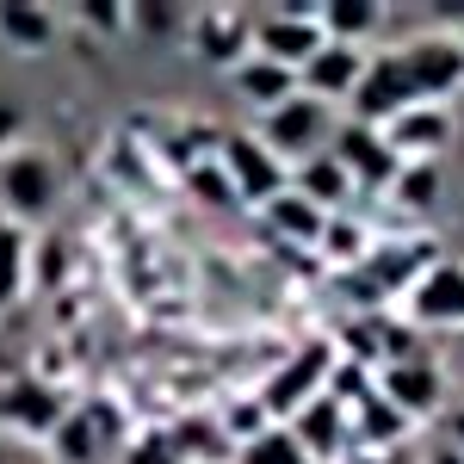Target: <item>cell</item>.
I'll return each mask as SVG.
<instances>
[{"label": "cell", "instance_id": "1", "mask_svg": "<svg viewBox=\"0 0 464 464\" xmlns=\"http://www.w3.org/2000/svg\"><path fill=\"white\" fill-rule=\"evenodd\" d=\"M63 205V168L44 143H19L13 155H0V217L19 223V229H37L50 223Z\"/></svg>", "mask_w": 464, "mask_h": 464}, {"label": "cell", "instance_id": "2", "mask_svg": "<svg viewBox=\"0 0 464 464\" xmlns=\"http://www.w3.org/2000/svg\"><path fill=\"white\" fill-rule=\"evenodd\" d=\"M334 365H341L334 334H316V341L291 347V353L273 365V378L254 391V396H260V409H266V421H273V428H285L304 402H316V396L328 391V378H334Z\"/></svg>", "mask_w": 464, "mask_h": 464}, {"label": "cell", "instance_id": "3", "mask_svg": "<svg viewBox=\"0 0 464 464\" xmlns=\"http://www.w3.org/2000/svg\"><path fill=\"white\" fill-rule=\"evenodd\" d=\"M334 130H341V111L322 106V100H310V93H291V100H279L273 111H260V124H254V137L273 149L285 168H297V161L322 155V149L334 143Z\"/></svg>", "mask_w": 464, "mask_h": 464}, {"label": "cell", "instance_id": "4", "mask_svg": "<svg viewBox=\"0 0 464 464\" xmlns=\"http://www.w3.org/2000/svg\"><path fill=\"white\" fill-rule=\"evenodd\" d=\"M124 440H130V421L106 396H81V402H69V415L56 421V433L44 446H50L56 464H111Z\"/></svg>", "mask_w": 464, "mask_h": 464}, {"label": "cell", "instance_id": "5", "mask_svg": "<svg viewBox=\"0 0 464 464\" xmlns=\"http://www.w3.org/2000/svg\"><path fill=\"white\" fill-rule=\"evenodd\" d=\"M217 168H223V179H229V192H236V205H242V211L273 205V198L291 186V168L260 143L254 130H229V137L217 143Z\"/></svg>", "mask_w": 464, "mask_h": 464}, {"label": "cell", "instance_id": "6", "mask_svg": "<svg viewBox=\"0 0 464 464\" xmlns=\"http://www.w3.org/2000/svg\"><path fill=\"white\" fill-rule=\"evenodd\" d=\"M322 44V6L316 0H285V6H266V13H254V56H266V63H279V69H304L310 56H316Z\"/></svg>", "mask_w": 464, "mask_h": 464}, {"label": "cell", "instance_id": "7", "mask_svg": "<svg viewBox=\"0 0 464 464\" xmlns=\"http://www.w3.org/2000/svg\"><path fill=\"white\" fill-rule=\"evenodd\" d=\"M372 391L384 396L409 428H421V421H433V415H446V365L428 359V353L391 359V365L372 372Z\"/></svg>", "mask_w": 464, "mask_h": 464}, {"label": "cell", "instance_id": "8", "mask_svg": "<svg viewBox=\"0 0 464 464\" xmlns=\"http://www.w3.org/2000/svg\"><path fill=\"white\" fill-rule=\"evenodd\" d=\"M396 316L409 322L415 334H421V328H428V334L433 328L464 334V260H446V254H440L428 273L402 291V310H396Z\"/></svg>", "mask_w": 464, "mask_h": 464}, {"label": "cell", "instance_id": "9", "mask_svg": "<svg viewBox=\"0 0 464 464\" xmlns=\"http://www.w3.org/2000/svg\"><path fill=\"white\" fill-rule=\"evenodd\" d=\"M402 63H409V81L421 93V106H452L464 93V37L452 32H421L409 44H396Z\"/></svg>", "mask_w": 464, "mask_h": 464}, {"label": "cell", "instance_id": "10", "mask_svg": "<svg viewBox=\"0 0 464 464\" xmlns=\"http://www.w3.org/2000/svg\"><path fill=\"white\" fill-rule=\"evenodd\" d=\"M285 428H291V440L310 452V464H341V459H353V452H359V446H353V415H347L341 396H328V391H322L316 402H304Z\"/></svg>", "mask_w": 464, "mask_h": 464}, {"label": "cell", "instance_id": "11", "mask_svg": "<svg viewBox=\"0 0 464 464\" xmlns=\"http://www.w3.org/2000/svg\"><path fill=\"white\" fill-rule=\"evenodd\" d=\"M378 137L391 143L396 161H440L446 149L459 143V111L452 106H409V111H396Z\"/></svg>", "mask_w": 464, "mask_h": 464}, {"label": "cell", "instance_id": "12", "mask_svg": "<svg viewBox=\"0 0 464 464\" xmlns=\"http://www.w3.org/2000/svg\"><path fill=\"white\" fill-rule=\"evenodd\" d=\"M328 155H334V161L353 174L359 192H391L396 174H402V161L391 155V143H384L372 124H353V118H341V130H334Z\"/></svg>", "mask_w": 464, "mask_h": 464}, {"label": "cell", "instance_id": "13", "mask_svg": "<svg viewBox=\"0 0 464 464\" xmlns=\"http://www.w3.org/2000/svg\"><path fill=\"white\" fill-rule=\"evenodd\" d=\"M186 37H192V56L211 63V69H236L242 56H254V13H236V6H205L186 19Z\"/></svg>", "mask_w": 464, "mask_h": 464}, {"label": "cell", "instance_id": "14", "mask_svg": "<svg viewBox=\"0 0 464 464\" xmlns=\"http://www.w3.org/2000/svg\"><path fill=\"white\" fill-rule=\"evenodd\" d=\"M365 56H372V50H359V44H322L316 56L297 69V93H310V100H322V106L347 111L359 74H365Z\"/></svg>", "mask_w": 464, "mask_h": 464}, {"label": "cell", "instance_id": "15", "mask_svg": "<svg viewBox=\"0 0 464 464\" xmlns=\"http://www.w3.org/2000/svg\"><path fill=\"white\" fill-rule=\"evenodd\" d=\"M63 415H69V402L50 378H19V384L0 391V421L13 433H25V440H50Z\"/></svg>", "mask_w": 464, "mask_h": 464}, {"label": "cell", "instance_id": "16", "mask_svg": "<svg viewBox=\"0 0 464 464\" xmlns=\"http://www.w3.org/2000/svg\"><path fill=\"white\" fill-rule=\"evenodd\" d=\"M291 192H297V198H310V205H316V211H328V217H341V211H353V205H359L353 174H347L328 149L291 168Z\"/></svg>", "mask_w": 464, "mask_h": 464}, {"label": "cell", "instance_id": "17", "mask_svg": "<svg viewBox=\"0 0 464 464\" xmlns=\"http://www.w3.org/2000/svg\"><path fill=\"white\" fill-rule=\"evenodd\" d=\"M56 44V13L50 6H0V50L6 56H44Z\"/></svg>", "mask_w": 464, "mask_h": 464}, {"label": "cell", "instance_id": "18", "mask_svg": "<svg viewBox=\"0 0 464 464\" xmlns=\"http://www.w3.org/2000/svg\"><path fill=\"white\" fill-rule=\"evenodd\" d=\"M229 87H236L254 111H273L279 100H291V93H297V74L279 69V63H266V56H242V63L229 69Z\"/></svg>", "mask_w": 464, "mask_h": 464}, {"label": "cell", "instance_id": "19", "mask_svg": "<svg viewBox=\"0 0 464 464\" xmlns=\"http://www.w3.org/2000/svg\"><path fill=\"white\" fill-rule=\"evenodd\" d=\"M378 248L372 242V223L359 211H341V217H328L322 223V242H316V254L334 266V273H353V266H365V254Z\"/></svg>", "mask_w": 464, "mask_h": 464}, {"label": "cell", "instance_id": "20", "mask_svg": "<svg viewBox=\"0 0 464 464\" xmlns=\"http://www.w3.org/2000/svg\"><path fill=\"white\" fill-rule=\"evenodd\" d=\"M378 32H384V6H372V0H328L322 6V37L328 44L378 50Z\"/></svg>", "mask_w": 464, "mask_h": 464}, {"label": "cell", "instance_id": "21", "mask_svg": "<svg viewBox=\"0 0 464 464\" xmlns=\"http://www.w3.org/2000/svg\"><path fill=\"white\" fill-rule=\"evenodd\" d=\"M25 291H32V229L0 217V316L19 310Z\"/></svg>", "mask_w": 464, "mask_h": 464}, {"label": "cell", "instance_id": "22", "mask_svg": "<svg viewBox=\"0 0 464 464\" xmlns=\"http://www.w3.org/2000/svg\"><path fill=\"white\" fill-rule=\"evenodd\" d=\"M260 223L279 236V242H297V248H316L322 242V223H328V211H316L310 198H297V192H279L273 205H260Z\"/></svg>", "mask_w": 464, "mask_h": 464}, {"label": "cell", "instance_id": "23", "mask_svg": "<svg viewBox=\"0 0 464 464\" xmlns=\"http://www.w3.org/2000/svg\"><path fill=\"white\" fill-rule=\"evenodd\" d=\"M168 433H174V446H179V459H186V464H229V459H236V440L223 433L217 415H179Z\"/></svg>", "mask_w": 464, "mask_h": 464}, {"label": "cell", "instance_id": "24", "mask_svg": "<svg viewBox=\"0 0 464 464\" xmlns=\"http://www.w3.org/2000/svg\"><path fill=\"white\" fill-rule=\"evenodd\" d=\"M384 198L409 217H428L433 205L446 198V168H440V161H402V174H396V186Z\"/></svg>", "mask_w": 464, "mask_h": 464}, {"label": "cell", "instance_id": "25", "mask_svg": "<svg viewBox=\"0 0 464 464\" xmlns=\"http://www.w3.org/2000/svg\"><path fill=\"white\" fill-rule=\"evenodd\" d=\"M229 464H310V452L291 440V428H266V433H254L248 446H236Z\"/></svg>", "mask_w": 464, "mask_h": 464}, {"label": "cell", "instance_id": "26", "mask_svg": "<svg viewBox=\"0 0 464 464\" xmlns=\"http://www.w3.org/2000/svg\"><path fill=\"white\" fill-rule=\"evenodd\" d=\"M69 248L63 236H32V291H63L69 285Z\"/></svg>", "mask_w": 464, "mask_h": 464}, {"label": "cell", "instance_id": "27", "mask_svg": "<svg viewBox=\"0 0 464 464\" xmlns=\"http://www.w3.org/2000/svg\"><path fill=\"white\" fill-rule=\"evenodd\" d=\"M111 464H186V459H179V446H174L168 428H137L124 446H118Z\"/></svg>", "mask_w": 464, "mask_h": 464}, {"label": "cell", "instance_id": "28", "mask_svg": "<svg viewBox=\"0 0 464 464\" xmlns=\"http://www.w3.org/2000/svg\"><path fill=\"white\" fill-rule=\"evenodd\" d=\"M186 192H192V198H205L211 211H242V205H236V192H229V179H223V168H217V155H205L198 168H186Z\"/></svg>", "mask_w": 464, "mask_h": 464}, {"label": "cell", "instance_id": "29", "mask_svg": "<svg viewBox=\"0 0 464 464\" xmlns=\"http://www.w3.org/2000/svg\"><path fill=\"white\" fill-rule=\"evenodd\" d=\"M217 421H223V433H229L236 446H248L254 433L273 428V421H266V409H260V396H236V402H223V409H217Z\"/></svg>", "mask_w": 464, "mask_h": 464}, {"label": "cell", "instance_id": "30", "mask_svg": "<svg viewBox=\"0 0 464 464\" xmlns=\"http://www.w3.org/2000/svg\"><path fill=\"white\" fill-rule=\"evenodd\" d=\"M74 19H81L87 32H100V37H124L130 32V6H118V0H81Z\"/></svg>", "mask_w": 464, "mask_h": 464}, {"label": "cell", "instance_id": "31", "mask_svg": "<svg viewBox=\"0 0 464 464\" xmlns=\"http://www.w3.org/2000/svg\"><path fill=\"white\" fill-rule=\"evenodd\" d=\"M19 143H32V124H25V106L13 93H0V155H13Z\"/></svg>", "mask_w": 464, "mask_h": 464}, {"label": "cell", "instance_id": "32", "mask_svg": "<svg viewBox=\"0 0 464 464\" xmlns=\"http://www.w3.org/2000/svg\"><path fill=\"white\" fill-rule=\"evenodd\" d=\"M130 32H186V19L161 6H130Z\"/></svg>", "mask_w": 464, "mask_h": 464}, {"label": "cell", "instance_id": "33", "mask_svg": "<svg viewBox=\"0 0 464 464\" xmlns=\"http://www.w3.org/2000/svg\"><path fill=\"white\" fill-rule=\"evenodd\" d=\"M421 464H464V446H452V440H428Z\"/></svg>", "mask_w": 464, "mask_h": 464}, {"label": "cell", "instance_id": "34", "mask_svg": "<svg viewBox=\"0 0 464 464\" xmlns=\"http://www.w3.org/2000/svg\"><path fill=\"white\" fill-rule=\"evenodd\" d=\"M341 464H391V452H353V459H341Z\"/></svg>", "mask_w": 464, "mask_h": 464}, {"label": "cell", "instance_id": "35", "mask_svg": "<svg viewBox=\"0 0 464 464\" xmlns=\"http://www.w3.org/2000/svg\"><path fill=\"white\" fill-rule=\"evenodd\" d=\"M459 359H464V334H459Z\"/></svg>", "mask_w": 464, "mask_h": 464}]
</instances>
